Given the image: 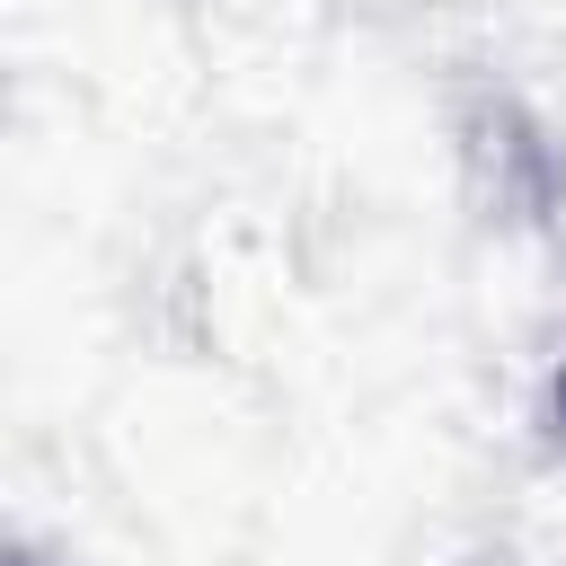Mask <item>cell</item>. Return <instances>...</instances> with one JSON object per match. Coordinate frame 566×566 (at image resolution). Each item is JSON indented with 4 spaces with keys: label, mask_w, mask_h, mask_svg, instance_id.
I'll list each match as a JSON object with an SVG mask.
<instances>
[{
    "label": "cell",
    "mask_w": 566,
    "mask_h": 566,
    "mask_svg": "<svg viewBox=\"0 0 566 566\" xmlns=\"http://www.w3.org/2000/svg\"><path fill=\"white\" fill-rule=\"evenodd\" d=\"M557 407H566V380H557Z\"/></svg>",
    "instance_id": "1"
}]
</instances>
